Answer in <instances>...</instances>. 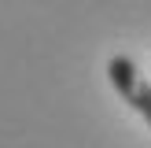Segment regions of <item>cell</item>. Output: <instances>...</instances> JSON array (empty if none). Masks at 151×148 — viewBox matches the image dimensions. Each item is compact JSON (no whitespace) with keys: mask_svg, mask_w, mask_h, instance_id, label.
<instances>
[{"mask_svg":"<svg viewBox=\"0 0 151 148\" xmlns=\"http://www.w3.org/2000/svg\"><path fill=\"white\" fill-rule=\"evenodd\" d=\"M107 78H111V85L118 89V96L151 126V85H147L144 74L137 70V63H133L129 56H114L107 63Z\"/></svg>","mask_w":151,"mask_h":148,"instance_id":"obj_1","label":"cell"}]
</instances>
